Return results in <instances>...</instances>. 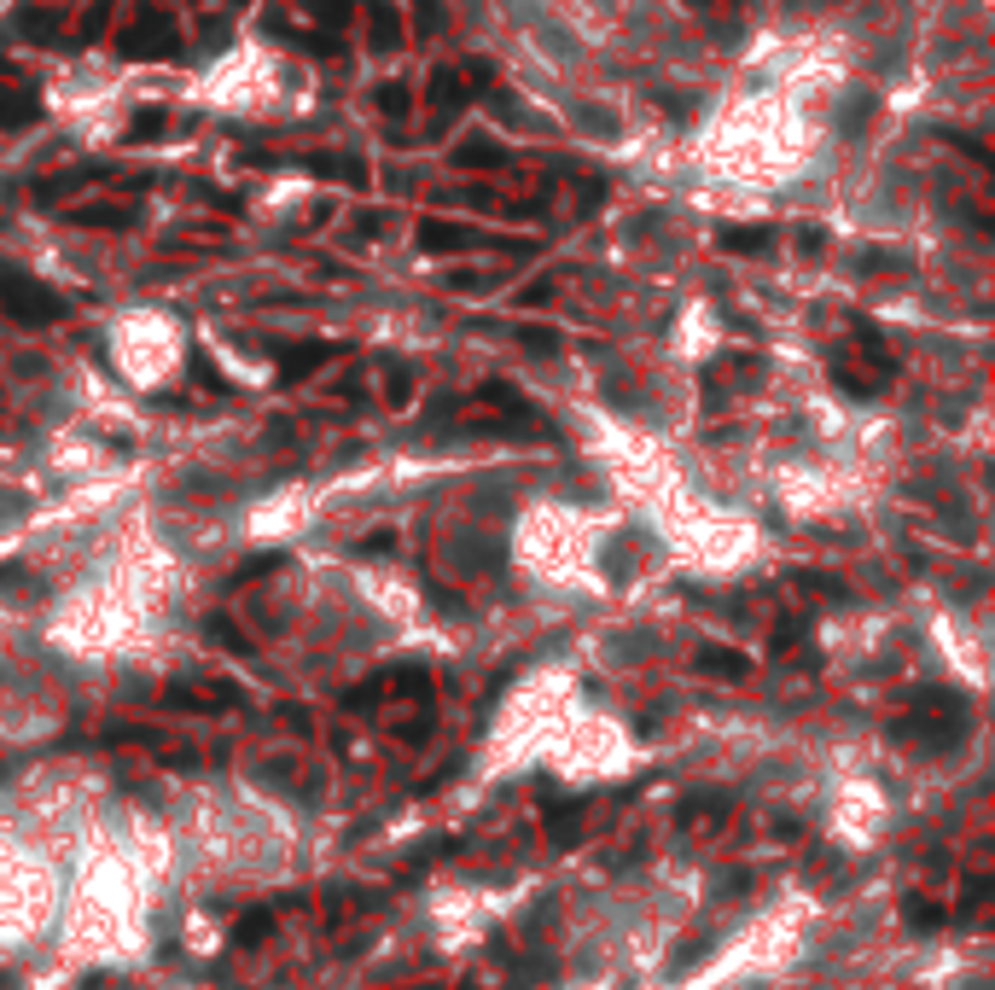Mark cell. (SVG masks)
<instances>
[{
	"label": "cell",
	"mask_w": 995,
	"mask_h": 990,
	"mask_svg": "<svg viewBox=\"0 0 995 990\" xmlns=\"http://www.w3.org/2000/svg\"><path fill=\"white\" fill-rule=\"evenodd\" d=\"M268 927H274V915H268V909L245 915V920H239V944H262V932H268Z\"/></svg>",
	"instance_id": "obj_8"
},
{
	"label": "cell",
	"mask_w": 995,
	"mask_h": 990,
	"mask_svg": "<svg viewBox=\"0 0 995 990\" xmlns=\"http://www.w3.org/2000/svg\"><path fill=\"white\" fill-rule=\"evenodd\" d=\"M967 723H972L967 699H960V694H943V687H932V694H920V699H914V711L902 717V734H925L932 746H943L949 734H967Z\"/></svg>",
	"instance_id": "obj_1"
},
{
	"label": "cell",
	"mask_w": 995,
	"mask_h": 990,
	"mask_svg": "<svg viewBox=\"0 0 995 990\" xmlns=\"http://www.w3.org/2000/svg\"><path fill=\"white\" fill-rule=\"evenodd\" d=\"M327 356H332V350H327V344H309V350H292V356H285V362H280V374H285V379H309V374H315V367H320V362H327Z\"/></svg>",
	"instance_id": "obj_6"
},
{
	"label": "cell",
	"mask_w": 995,
	"mask_h": 990,
	"mask_svg": "<svg viewBox=\"0 0 995 990\" xmlns=\"http://www.w3.org/2000/svg\"><path fill=\"white\" fill-rule=\"evenodd\" d=\"M699 670H704V676H728V682L751 676V664L739 659L734 647H704V652H699Z\"/></svg>",
	"instance_id": "obj_4"
},
{
	"label": "cell",
	"mask_w": 995,
	"mask_h": 990,
	"mask_svg": "<svg viewBox=\"0 0 995 990\" xmlns=\"http://www.w3.org/2000/svg\"><path fill=\"white\" fill-rule=\"evenodd\" d=\"M548 833H553V845H560V851H570V845H577V833H582V816H577V804H553V816H548Z\"/></svg>",
	"instance_id": "obj_5"
},
{
	"label": "cell",
	"mask_w": 995,
	"mask_h": 990,
	"mask_svg": "<svg viewBox=\"0 0 995 990\" xmlns=\"http://www.w3.org/2000/svg\"><path fill=\"white\" fill-rule=\"evenodd\" d=\"M908 920H914V927H943V920H949V909H937V903H908Z\"/></svg>",
	"instance_id": "obj_9"
},
{
	"label": "cell",
	"mask_w": 995,
	"mask_h": 990,
	"mask_svg": "<svg viewBox=\"0 0 995 990\" xmlns=\"http://www.w3.org/2000/svg\"><path fill=\"white\" fill-rule=\"evenodd\" d=\"M798 589H815V595H845V583H833V577H798Z\"/></svg>",
	"instance_id": "obj_13"
},
{
	"label": "cell",
	"mask_w": 995,
	"mask_h": 990,
	"mask_svg": "<svg viewBox=\"0 0 995 990\" xmlns=\"http://www.w3.org/2000/svg\"><path fill=\"white\" fill-rule=\"evenodd\" d=\"M175 705H187V711H228V705H239V687L233 682H198V687H170Z\"/></svg>",
	"instance_id": "obj_3"
},
{
	"label": "cell",
	"mask_w": 995,
	"mask_h": 990,
	"mask_svg": "<svg viewBox=\"0 0 995 990\" xmlns=\"http://www.w3.org/2000/svg\"><path fill=\"white\" fill-rule=\"evenodd\" d=\"M0 297H7V309L19 315V321H59L64 304L47 286H36V280L24 274H0Z\"/></svg>",
	"instance_id": "obj_2"
},
{
	"label": "cell",
	"mask_w": 995,
	"mask_h": 990,
	"mask_svg": "<svg viewBox=\"0 0 995 990\" xmlns=\"http://www.w3.org/2000/svg\"><path fill=\"white\" fill-rule=\"evenodd\" d=\"M798 641H803V618H786V624L774 630V652H791Z\"/></svg>",
	"instance_id": "obj_10"
},
{
	"label": "cell",
	"mask_w": 995,
	"mask_h": 990,
	"mask_svg": "<svg viewBox=\"0 0 995 990\" xmlns=\"http://www.w3.org/2000/svg\"><path fill=\"white\" fill-rule=\"evenodd\" d=\"M984 892H990V885H984V880H972V885H967V897H960V915H972L978 903H984Z\"/></svg>",
	"instance_id": "obj_14"
},
{
	"label": "cell",
	"mask_w": 995,
	"mask_h": 990,
	"mask_svg": "<svg viewBox=\"0 0 995 990\" xmlns=\"http://www.w3.org/2000/svg\"><path fill=\"white\" fill-rule=\"evenodd\" d=\"M419 245H426V250H454V245H471V233L449 228V222H426V228H419Z\"/></svg>",
	"instance_id": "obj_7"
},
{
	"label": "cell",
	"mask_w": 995,
	"mask_h": 990,
	"mask_svg": "<svg viewBox=\"0 0 995 990\" xmlns=\"http://www.w3.org/2000/svg\"><path fill=\"white\" fill-rule=\"evenodd\" d=\"M210 635H216V641H228L233 652H250V641H245V635H239V630H233V624H228V618H216V624H210Z\"/></svg>",
	"instance_id": "obj_11"
},
{
	"label": "cell",
	"mask_w": 995,
	"mask_h": 990,
	"mask_svg": "<svg viewBox=\"0 0 995 990\" xmlns=\"http://www.w3.org/2000/svg\"><path fill=\"white\" fill-rule=\"evenodd\" d=\"M722 245H728V250H757V245H769V233H751L746 228V233H728Z\"/></svg>",
	"instance_id": "obj_12"
},
{
	"label": "cell",
	"mask_w": 995,
	"mask_h": 990,
	"mask_svg": "<svg viewBox=\"0 0 995 990\" xmlns=\"http://www.w3.org/2000/svg\"><path fill=\"white\" fill-rule=\"evenodd\" d=\"M320 12H349V0H320Z\"/></svg>",
	"instance_id": "obj_15"
}]
</instances>
